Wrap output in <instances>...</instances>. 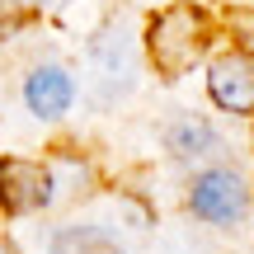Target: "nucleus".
<instances>
[{"label":"nucleus","instance_id":"1","mask_svg":"<svg viewBox=\"0 0 254 254\" xmlns=\"http://www.w3.org/2000/svg\"><path fill=\"white\" fill-rule=\"evenodd\" d=\"M146 47H151L155 66L165 75H184L207 47V19L193 5H170L165 14H155L151 33H146Z\"/></svg>","mask_w":254,"mask_h":254},{"label":"nucleus","instance_id":"2","mask_svg":"<svg viewBox=\"0 0 254 254\" xmlns=\"http://www.w3.org/2000/svg\"><path fill=\"white\" fill-rule=\"evenodd\" d=\"M189 202H193V212L207 217V221H240L245 207H250V193H245V184H240L236 170H207L193 184Z\"/></svg>","mask_w":254,"mask_h":254},{"label":"nucleus","instance_id":"3","mask_svg":"<svg viewBox=\"0 0 254 254\" xmlns=\"http://www.w3.org/2000/svg\"><path fill=\"white\" fill-rule=\"evenodd\" d=\"M207 90L226 113H254V62L245 52H226L212 62Z\"/></svg>","mask_w":254,"mask_h":254},{"label":"nucleus","instance_id":"4","mask_svg":"<svg viewBox=\"0 0 254 254\" xmlns=\"http://www.w3.org/2000/svg\"><path fill=\"white\" fill-rule=\"evenodd\" d=\"M0 202L14 212H33L52 202V174L33 160H5L0 165Z\"/></svg>","mask_w":254,"mask_h":254},{"label":"nucleus","instance_id":"5","mask_svg":"<svg viewBox=\"0 0 254 254\" xmlns=\"http://www.w3.org/2000/svg\"><path fill=\"white\" fill-rule=\"evenodd\" d=\"M71 94H75V85H71V75H66L62 66H38V71L28 75V85H24V99H28V109H33L38 118L66 113L71 109Z\"/></svg>","mask_w":254,"mask_h":254},{"label":"nucleus","instance_id":"6","mask_svg":"<svg viewBox=\"0 0 254 254\" xmlns=\"http://www.w3.org/2000/svg\"><path fill=\"white\" fill-rule=\"evenodd\" d=\"M90 62H94V75L104 85H127V75H132V38H127L123 24L104 28L90 43Z\"/></svg>","mask_w":254,"mask_h":254},{"label":"nucleus","instance_id":"7","mask_svg":"<svg viewBox=\"0 0 254 254\" xmlns=\"http://www.w3.org/2000/svg\"><path fill=\"white\" fill-rule=\"evenodd\" d=\"M170 151L184 155V160L217 151V132H212V123H202V118H179V123L170 127Z\"/></svg>","mask_w":254,"mask_h":254},{"label":"nucleus","instance_id":"8","mask_svg":"<svg viewBox=\"0 0 254 254\" xmlns=\"http://www.w3.org/2000/svg\"><path fill=\"white\" fill-rule=\"evenodd\" d=\"M52 254H123V250L99 226H71V231H62L52 240Z\"/></svg>","mask_w":254,"mask_h":254},{"label":"nucleus","instance_id":"9","mask_svg":"<svg viewBox=\"0 0 254 254\" xmlns=\"http://www.w3.org/2000/svg\"><path fill=\"white\" fill-rule=\"evenodd\" d=\"M19 24H24V5L19 0H0V38H9Z\"/></svg>","mask_w":254,"mask_h":254},{"label":"nucleus","instance_id":"10","mask_svg":"<svg viewBox=\"0 0 254 254\" xmlns=\"http://www.w3.org/2000/svg\"><path fill=\"white\" fill-rule=\"evenodd\" d=\"M19 5H24V0H19ZM33 5H62V0H33Z\"/></svg>","mask_w":254,"mask_h":254}]
</instances>
